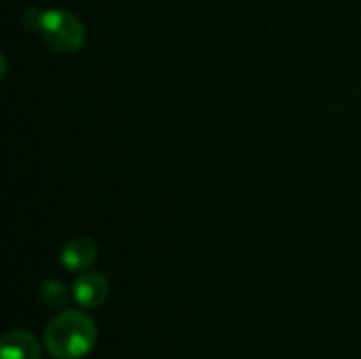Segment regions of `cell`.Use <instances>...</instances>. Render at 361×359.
I'll return each mask as SVG.
<instances>
[{"label": "cell", "instance_id": "obj_1", "mask_svg": "<svg viewBox=\"0 0 361 359\" xmlns=\"http://www.w3.org/2000/svg\"><path fill=\"white\" fill-rule=\"evenodd\" d=\"M97 343L95 322L80 311L59 313L44 330V349L55 359H80Z\"/></svg>", "mask_w": 361, "mask_h": 359}, {"label": "cell", "instance_id": "obj_4", "mask_svg": "<svg viewBox=\"0 0 361 359\" xmlns=\"http://www.w3.org/2000/svg\"><path fill=\"white\" fill-rule=\"evenodd\" d=\"M97 258V243L91 237H74L61 250V264L68 271H85Z\"/></svg>", "mask_w": 361, "mask_h": 359}, {"label": "cell", "instance_id": "obj_5", "mask_svg": "<svg viewBox=\"0 0 361 359\" xmlns=\"http://www.w3.org/2000/svg\"><path fill=\"white\" fill-rule=\"evenodd\" d=\"M42 351L38 341L25 330L4 332L0 341V359H40Z\"/></svg>", "mask_w": 361, "mask_h": 359}, {"label": "cell", "instance_id": "obj_3", "mask_svg": "<svg viewBox=\"0 0 361 359\" xmlns=\"http://www.w3.org/2000/svg\"><path fill=\"white\" fill-rule=\"evenodd\" d=\"M72 296L80 307L95 309L108 298V281L102 273H82L72 284Z\"/></svg>", "mask_w": 361, "mask_h": 359}, {"label": "cell", "instance_id": "obj_6", "mask_svg": "<svg viewBox=\"0 0 361 359\" xmlns=\"http://www.w3.org/2000/svg\"><path fill=\"white\" fill-rule=\"evenodd\" d=\"M40 298L49 309H61L68 298V290L59 279H47L40 288Z\"/></svg>", "mask_w": 361, "mask_h": 359}, {"label": "cell", "instance_id": "obj_2", "mask_svg": "<svg viewBox=\"0 0 361 359\" xmlns=\"http://www.w3.org/2000/svg\"><path fill=\"white\" fill-rule=\"evenodd\" d=\"M32 28L38 30L42 40L59 53H74L85 42L82 23L72 13H66V11L34 13Z\"/></svg>", "mask_w": 361, "mask_h": 359}]
</instances>
